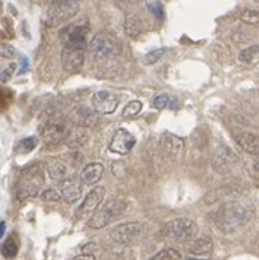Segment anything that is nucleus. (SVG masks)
<instances>
[{
	"label": "nucleus",
	"instance_id": "1",
	"mask_svg": "<svg viewBox=\"0 0 259 260\" xmlns=\"http://www.w3.org/2000/svg\"><path fill=\"white\" fill-rule=\"evenodd\" d=\"M250 209L240 202H227L215 213V225L220 231L232 234L250 221Z\"/></svg>",
	"mask_w": 259,
	"mask_h": 260
},
{
	"label": "nucleus",
	"instance_id": "2",
	"mask_svg": "<svg viewBox=\"0 0 259 260\" xmlns=\"http://www.w3.org/2000/svg\"><path fill=\"white\" fill-rule=\"evenodd\" d=\"M43 184H44L43 167L38 166V164L30 166L22 171L18 191H16V198L19 201H24L28 198H36L43 187Z\"/></svg>",
	"mask_w": 259,
	"mask_h": 260
},
{
	"label": "nucleus",
	"instance_id": "3",
	"mask_svg": "<svg viewBox=\"0 0 259 260\" xmlns=\"http://www.w3.org/2000/svg\"><path fill=\"white\" fill-rule=\"evenodd\" d=\"M90 51L95 60L114 59L122 53V44L119 38L110 32H100L91 40L90 43Z\"/></svg>",
	"mask_w": 259,
	"mask_h": 260
},
{
	"label": "nucleus",
	"instance_id": "4",
	"mask_svg": "<svg viewBox=\"0 0 259 260\" xmlns=\"http://www.w3.org/2000/svg\"><path fill=\"white\" fill-rule=\"evenodd\" d=\"M126 209H128V202L123 199H111L104 203L98 211H95L94 215L88 221V226L93 230H101L120 218Z\"/></svg>",
	"mask_w": 259,
	"mask_h": 260
},
{
	"label": "nucleus",
	"instance_id": "5",
	"mask_svg": "<svg viewBox=\"0 0 259 260\" xmlns=\"http://www.w3.org/2000/svg\"><path fill=\"white\" fill-rule=\"evenodd\" d=\"M161 233L164 237L173 240V241H179V243H186L193 240L196 234H198V224L190 219V218H176L168 221L167 224L163 226Z\"/></svg>",
	"mask_w": 259,
	"mask_h": 260
},
{
	"label": "nucleus",
	"instance_id": "6",
	"mask_svg": "<svg viewBox=\"0 0 259 260\" xmlns=\"http://www.w3.org/2000/svg\"><path fill=\"white\" fill-rule=\"evenodd\" d=\"M79 12V2L69 0H53L47 13V24L50 26H57L72 19Z\"/></svg>",
	"mask_w": 259,
	"mask_h": 260
},
{
	"label": "nucleus",
	"instance_id": "7",
	"mask_svg": "<svg viewBox=\"0 0 259 260\" xmlns=\"http://www.w3.org/2000/svg\"><path fill=\"white\" fill-rule=\"evenodd\" d=\"M239 166V156L232 151V148L221 145L218 146L211 158L212 170L220 176H228L235 171Z\"/></svg>",
	"mask_w": 259,
	"mask_h": 260
},
{
	"label": "nucleus",
	"instance_id": "8",
	"mask_svg": "<svg viewBox=\"0 0 259 260\" xmlns=\"http://www.w3.org/2000/svg\"><path fill=\"white\" fill-rule=\"evenodd\" d=\"M62 40L65 43V47H75V48H87L88 44V37H90V29L88 26L83 25H73L68 26L62 34Z\"/></svg>",
	"mask_w": 259,
	"mask_h": 260
},
{
	"label": "nucleus",
	"instance_id": "9",
	"mask_svg": "<svg viewBox=\"0 0 259 260\" xmlns=\"http://www.w3.org/2000/svg\"><path fill=\"white\" fill-rule=\"evenodd\" d=\"M142 225L139 222H125V224H119L113 226L108 231V236L111 237L113 241L122 243V244H128L130 241L136 240L141 236Z\"/></svg>",
	"mask_w": 259,
	"mask_h": 260
},
{
	"label": "nucleus",
	"instance_id": "10",
	"mask_svg": "<svg viewBox=\"0 0 259 260\" xmlns=\"http://www.w3.org/2000/svg\"><path fill=\"white\" fill-rule=\"evenodd\" d=\"M62 68L68 73H76L82 69L85 61V50L75 47H63L62 50Z\"/></svg>",
	"mask_w": 259,
	"mask_h": 260
},
{
	"label": "nucleus",
	"instance_id": "11",
	"mask_svg": "<svg viewBox=\"0 0 259 260\" xmlns=\"http://www.w3.org/2000/svg\"><path fill=\"white\" fill-rule=\"evenodd\" d=\"M104 198H106V189H104V187L98 186V187H95V189L91 190V191L85 196V199H83V202L81 203V206L78 208L76 216H78V218H87V216H90L91 213H95L97 208L100 206V203L104 201Z\"/></svg>",
	"mask_w": 259,
	"mask_h": 260
},
{
	"label": "nucleus",
	"instance_id": "12",
	"mask_svg": "<svg viewBox=\"0 0 259 260\" xmlns=\"http://www.w3.org/2000/svg\"><path fill=\"white\" fill-rule=\"evenodd\" d=\"M68 127L63 121L60 120H51L44 124V127L41 129V139L48 145H57L62 141L66 139L68 136Z\"/></svg>",
	"mask_w": 259,
	"mask_h": 260
},
{
	"label": "nucleus",
	"instance_id": "13",
	"mask_svg": "<svg viewBox=\"0 0 259 260\" xmlns=\"http://www.w3.org/2000/svg\"><path fill=\"white\" fill-rule=\"evenodd\" d=\"M135 143H136V139L130 132L125 129H118L108 143V149L118 155H126L135 146Z\"/></svg>",
	"mask_w": 259,
	"mask_h": 260
},
{
	"label": "nucleus",
	"instance_id": "14",
	"mask_svg": "<svg viewBox=\"0 0 259 260\" xmlns=\"http://www.w3.org/2000/svg\"><path fill=\"white\" fill-rule=\"evenodd\" d=\"M119 106V96L108 91H98L93 95V108L100 114H111Z\"/></svg>",
	"mask_w": 259,
	"mask_h": 260
},
{
	"label": "nucleus",
	"instance_id": "15",
	"mask_svg": "<svg viewBox=\"0 0 259 260\" xmlns=\"http://www.w3.org/2000/svg\"><path fill=\"white\" fill-rule=\"evenodd\" d=\"M69 120L76 127L87 129V127L94 124L95 120H97V114H95L94 108H90L87 106H78L69 113Z\"/></svg>",
	"mask_w": 259,
	"mask_h": 260
},
{
	"label": "nucleus",
	"instance_id": "16",
	"mask_svg": "<svg viewBox=\"0 0 259 260\" xmlns=\"http://www.w3.org/2000/svg\"><path fill=\"white\" fill-rule=\"evenodd\" d=\"M60 194L62 199L68 203H75L82 196V183L76 178H66L60 183Z\"/></svg>",
	"mask_w": 259,
	"mask_h": 260
},
{
	"label": "nucleus",
	"instance_id": "17",
	"mask_svg": "<svg viewBox=\"0 0 259 260\" xmlns=\"http://www.w3.org/2000/svg\"><path fill=\"white\" fill-rule=\"evenodd\" d=\"M236 143L250 155L259 154V136L250 132H240L236 135Z\"/></svg>",
	"mask_w": 259,
	"mask_h": 260
},
{
	"label": "nucleus",
	"instance_id": "18",
	"mask_svg": "<svg viewBox=\"0 0 259 260\" xmlns=\"http://www.w3.org/2000/svg\"><path fill=\"white\" fill-rule=\"evenodd\" d=\"M185 251L192 254V256H202V254H208L212 250V241L208 237H202V238H193L190 241L183 243Z\"/></svg>",
	"mask_w": 259,
	"mask_h": 260
},
{
	"label": "nucleus",
	"instance_id": "19",
	"mask_svg": "<svg viewBox=\"0 0 259 260\" xmlns=\"http://www.w3.org/2000/svg\"><path fill=\"white\" fill-rule=\"evenodd\" d=\"M103 174H104V166L100 162H91V164L83 167L81 174H79V180L82 184L91 186V184L98 183L103 177Z\"/></svg>",
	"mask_w": 259,
	"mask_h": 260
},
{
	"label": "nucleus",
	"instance_id": "20",
	"mask_svg": "<svg viewBox=\"0 0 259 260\" xmlns=\"http://www.w3.org/2000/svg\"><path fill=\"white\" fill-rule=\"evenodd\" d=\"M160 143L165 149V152H168L170 155H175V156L180 154L183 151V146H185V142H183L182 138H179L173 133H168V132L161 135Z\"/></svg>",
	"mask_w": 259,
	"mask_h": 260
},
{
	"label": "nucleus",
	"instance_id": "21",
	"mask_svg": "<svg viewBox=\"0 0 259 260\" xmlns=\"http://www.w3.org/2000/svg\"><path fill=\"white\" fill-rule=\"evenodd\" d=\"M87 142H88V133L81 130V127L75 130H69V132H68V136H66V139H65L66 146L73 149V151L82 148Z\"/></svg>",
	"mask_w": 259,
	"mask_h": 260
},
{
	"label": "nucleus",
	"instance_id": "22",
	"mask_svg": "<svg viewBox=\"0 0 259 260\" xmlns=\"http://www.w3.org/2000/svg\"><path fill=\"white\" fill-rule=\"evenodd\" d=\"M143 32V22L138 15H129L125 19V34L130 38H136Z\"/></svg>",
	"mask_w": 259,
	"mask_h": 260
},
{
	"label": "nucleus",
	"instance_id": "23",
	"mask_svg": "<svg viewBox=\"0 0 259 260\" xmlns=\"http://www.w3.org/2000/svg\"><path fill=\"white\" fill-rule=\"evenodd\" d=\"M47 171L50 178L60 181V183L68 178V166L60 161H50L47 166Z\"/></svg>",
	"mask_w": 259,
	"mask_h": 260
},
{
	"label": "nucleus",
	"instance_id": "24",
	"mask_svg": "<svg viewBox=\"0 0 259 260\" xmlns=\"http://www.w3.org/2000/svg\"><path fill=\"white\" fill-rule=\"evenodd\" d=\"M154 106L158 110H164V108H175L176 107V100L171 95L160 94L158 96H155L154 100Z\"/></svg>",
	"mask_w": 259,
	"mask_h": 260
},
{
	"label": "nucleus",
	"instance_id": "25",
	"mask_svg": "<svg viewBox=\"0 0 259 260\" xmlns=\"http://www.w3.org/2000/svg\"><path fill=\"white\" fill-rule=\"evenodd\" d=\"M37 145H38V139H37L36 136L25 138V139H22L21 142L18 143L16 152H19V154H28V152H31V151L36 149Z\"/></svg>",
	"mask_w": 259,
	"mask_h": 260
},
{
	"label": "nucleus",
	"instance_id": "26",
	"mask_svg": "<svg viewBox=\"0 0 259 260\" xmlns=\"http://www.w3.org/2000/svg\"><path fill=\"white\" fill-rule=\"evenodd\" d=\"M150 260H182V256L176 248H164Z\"/></svg>",
	"mask_w": 259,
	"mask_h": 260
},
{
	"label": "nucleus",
	"instance_id": "27",
	"mask_svg": "<svg viewBox=\"0 0 259 260\" xmlns=\"http://www.w3.org/2000/svg\"><path fill=\"white\" fill-rule=\"evenodd\" d=\"M165 53V48H157V50H153V51H150V53H147L145 56H143V64H147V66H151V64H155V63H158L161 57L164 56Z\"/></svg>",
	"mask_w": 259,
	"mask_h": 260
},
{
	"label": "nucleus",
	"instance_id": "28",
	"mask_svg": "<svg viewBox=\"0 0 259 260\" xmlns=\"http://www.w3.org/2000/svg\"><path fill=\"white\" fill-rule=\"evenodd\" d=\"M2 254L6 259H13L18 254V244L13 241L12 238H9L8 241H5V244L2 246Z\"/></svg>",
	"mask_w": 259,
	"mask_h": 260
},
{
	"label": "nucleus",
	"instance_id": "29",
	"mask_svg": "<svg viewBox=\"0 0 259 260\" xmlns=\"http://www.w3.org/2000/svg\"><path fill=\"white\" fill-rule=\"evenodd\" d=\"M142 110V103L141 101H138V100H135V101H130L128 106L125 107V110H123V117H135L136 114H139Z\"/></svg>",
	"mask_w": 259,
	"mask_h": 260
},
{
	"label": "nucleus",
	"instance_id": "30",
	"mask_svg": "<svg viewBox=\"0 0 259 260\" xmlns=\"http://www.w3.org/2000/svg\"><path fill=\"white\" fill-rule=\"evenodd\" d=\"M240 19H242L245 24L249 25L259 24V11H255V9H246V11L242 12Z\"/></svg>",
	"mask_w": 259,
	"mask_h": 260
},
{
	"label": "nucleus",
	"instance_id": "31",
	"mask_svg": "<svg viewBox=\"0 0 259 260\" xmlns=\"http://www.w3.org/2000/svg\"><path fill=\"white\" fill-rule=\"evenodd\" d=\"M259 53V46H252V47L242 50V53L239 54V60L243 63H250L255 59V56Z\"/></svg>",
	"mask_w": 259,
	"mask_h": 260
},
{
	"label": "nucleus",
	"instance_id": "32",
	"mask_svg": "<svg viewBox=\"0 0 259 260\" xmlns=\"http://www.w3.org/2000/svg\"><path fill=\"white\" fill-rule=\"evenodd\" d=\"M41 199L44 202H59L62 199V194L59 190L47 189L41 193Z\"/></svg>",
	"mask_w": 259,
	"mask_h": 260
},
{
	"label": "nucleus",
	"instance_id": "33",
	"mask_svg": "<svg viewBox=\"0 0 259 260\" xmlns=\"http://www.w3.org/2000/svg\"><path fill=\"white\" fill-rule=\"evenodd\" d=\"M15 69H16V66H15V63H11L8 68H5L3 71L0 72V82H8L11 78H12V75L15 73Z\"/></svg>",
	"mask_w": 259,
	"mask_h": 260
},
{
	"label": "nucleus",
	"instance_id": "34",
	"mask_svg": "<svg viewBox=\"0 0 259 260\" xmlns=\"http://www.w3.org/2000/svg\"><path fill=\"white\" fill-rule=\"evenodd\" d=\"M16 51L12 46H8V44H3L0 46V57H5V59H12L15 57Z\"/></svg>",
	"mask_w": 259,
	"mask_h": 260
},
{
	"label": "nucleus",
	"instance_id": "35",
	"mask_svg": "<svg viewBox=\"0 0 259 260\" xmlns=\"http://www.w3.org/2000/svg\"><path fill=\"white\" fill-rule=\"evenodd\" d=\"M148 9L154 12V15L157 16V18H163V8L158 5V3H150L148 5Z\"/></svg>",
	"mask_w": 259,
	"mask_h": 260
},
{
	"label": "nucleus",
	"instance_id": "36",
	"mask_svg": "<svg viewBox=\"0 0 259 260\" xmlns=\"http://www.w3.org/2000/svg\"><path fill=\"white\" fill-rule=\"evenodd\" d=\"M97 250V244L95 243H90V244H85L82 247L83 254H93V251Z\"/></svg>",
	"mask_w": 259,
	"mask_h": 260
},
{
	"label": "nucleus",
	"instance_id": "37",
	"mask_svg": "<svg viewBox=\"0 0 259 260\" xmlns=\"http://www.w3.org/2000/svg\"><path fill=\"white\" fill-rule=\"evenodd\" d=\"M250 174L253 176L255 178H259V161H256V162H253L252 164V167H250Z\"/></svg>",
	"mask_w": 259,
	"mask_h": 260
},
{
	"label": "nucleus",
	"instance_id": "38",
	"mask_svg": "<svg viewBox=\"0 0 259 260\" xmlns=\"http://www.w3.org/2000/svg\"><path fill=\"white\" fill-rule=\"evenodd\" d=\"M72 260H95L94 254H79V256H76V257H73Z\"/></svg>",
	"mask_w": 259,
	"mask_h": 260
},
{
	"label": "nucleus",
	"instance_id": "39",
	"mask_svg": "<svg viewBox=\"0 0 259 260\" xmlns=\"http://www.w3.org/2000/svg\"><path fill=\"white\" fill-rule=\"evenodd\" d=\"M5 231H6V224H5L3 221H0V238L3 237V234H5Z\"/></svg>",
	"mask_w": 259,
	"mask_h": 260
},
{
	"label": "nucleus",
	"instance_id": "40",
	"mask_svg": "<svg viewBox=\"0 0 259 260\" xmlns=\"http://www.w3.org/2000/svg\"><path fill=\"white\" fill-rule=\"evenodd\" d=\"M69 2H79V0H69Z\"/></svg>",
	"mask_w": 259,
	"mask_h": 260
},
{
	"label": "nucleus",
	"instance_id": "41",
	"mask_svg": "<svg viewBox=\"0 0 259 260\" xmlns=\"http://www.w3.org/2000/svg\"><path fill=\"white\" fill-rule=\"evenodd\" d=\"M258 2H259V0H258Z\"/></svg>",
	"mask_w": 259,
	"mask_h": 260
}]
</instances>
